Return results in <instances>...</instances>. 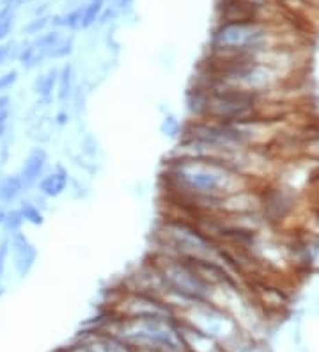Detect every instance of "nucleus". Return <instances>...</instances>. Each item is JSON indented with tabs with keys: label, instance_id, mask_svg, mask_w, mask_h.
Returning <instances> with one entry per match:
<instances>
[{
	"label": "nucleus",
	"instance_id": "1",
	"mask_svg": "<svg viewBox=\"0 0 319 352\" xmlns=\"http://www.w3.org/2000/svg\"><path fill=\"white\" fill-rule=\"evenodd\" d=\"M154 251L181 260H220L218 244L191 221L167 214L154 232ZM222 262V260H220Z\"/></svg>",
	"mask_w": 319,
	"mask_h": 352
},
{
	"label": "nucleus",
	"instance_id": "2",
	"mask_svg": "<svg viewBox=\"0 0 319 352\" xmlns=\"http://www.w3.org/2000/svg\"><path fill=\"white\" fill-rule=\"evenodd\" d=\"M9 242H11L9 256L13 262L14 272L18 278H27L38 262V248L23 232L9 236Z\"/></svg>",
	"mask_w": 319,
	"mask_h": 352
},
{
	"label": "nucleus",
	"instance_id": "3",
	"mask_svg": "<svg viewBox=\"0 0 319 352\" xmlns=\"http://www.w3.org/2000/svg\"><path fill=\"white\" fill-rule=\"evenodd\" d=\"M47 150L41 146H34L29 153H27V157L23 159V164L20 166V171H18V176H20V180L23 182L27 190L34 189L36 185H38V182L43 178V175L47 173Z\"/></svg>",
	"mask_w": 319,
	"mask_h": 352
},
{
	"label": "nucleus",
	"instance_id": "4",
	"mask_svg": "<svg viewBox=\"0 0 319 352\" xmlns=\"http://www.w3.org/2000/svg\"><path fill=\"white\" fill-rule=\"evenodd\" d=\"M69 180L71 178H69L68 169L64 168L62 164H56L54 169L43 175V178L36 185V189H38V194H41L43 198L56 199L60 198L68 190Z\"/></svg>",
	"mask_w": 319,
	"mask_h": 352
},
{
	"label": "nucleus",
	"instance_id": "5",
	"mask_svg": "<svg viewBox=\"0 0 319 352\" xmlns=\"http://www.w3.org/2000/svg\"><path fill=\"white\" fill-rule=\"evenodd\" d=\"M57 80H59V68H50L45 74L38 75L32 84V91L34 95L39 98V103L48 107L54 103L57 91Z\"/></svg>",
	"mask_w": 319,
	"mask_h": 352
},
{
	"label": "nucleus",
	"instance_id": "6",
	"mask_svg": "<svg viewBox=\"0 0 319 352\" xmlns=\"http://www.w3.org/2000/svg\"><path fill=\"white\" fill-rule=\"evenodd\" d=\"M25 192V185L20 180L18 173H13V175L4 173V175H0V205L9 208L11 205L20 201Z\"/></svg>",
	"mask_w": 319,
	"mask_h": 352
},
{
	"label": "nucleus",
	"instance_id": "7",
	"mask_svg": "<svg viewBox=\"0 0 319 352\" xmlns=\"http://www.w3.org/2000/svg\"><path fill=\"white\" fill-rule=\"evenodd\" d=\"M73 89H75V72H73V66L64 65L62 68H59V80H57V91L56 98L57 102L66 107L73 98Z\"/></svg>",
	"mask_w": 319,
	"mask_h": 352
},
{
	"label": "nucleus",
	"instance_id": "8",
	"mask_svg": "<svg viewBox=\"0 0 319 352\" xmlns=\"http://www.w3.org/2000/svg\"><path fill=\"white\" fill-rule=\"evenodd\" d=\"M82 13H84V4L78 6V8L71 9L68 13L62 14H54L50 18V25L54 29H68V30H80L82 23Z\"/></svg>",
	"mask_w": 319,
	"mask_h": 352
},
{
	"label": "nucleus",
	"instance_id": "9",
	"mask_svg": "<svg viewBox=\"0 0 319 352\" xmlns=\"http://www.w3.org/2000/svg\"><path fill=\"white\" fill-rule=\"evenodd\" d=\"M18 210H20L21 217L30 226H43L45 224V214H43V208L38 206V203L30 198H21L18 201Z\"/></svg>",
	"mask_w": 319,
	"mask_h": 352
},
{
	"label": "nucleus",
	"instance_id": "10",
	"mask_svg": "<svg viewBox=\"0 0 319 352\" xmlns=\"http://www.w3.org/2000/svg\"><path fill=\"white\" fill-rule=\"evenodd\" d=\"M60 39H62L60 30L51 29V30H45V32H41L39 36H36V38L30 41V45H32V47H34L39 54H43V56H45V59L48 60L50 52L54 50V47L59 43Z\"/></svg>",
	"mask_w": 319,
	"mask_h": 352
},
{
	"label": "nucleus",
	"instance_id": "11",
	"mask_svg": "<svg viewBox=\"0 0 319 352\" xmlns=\"http://www.w3.org/2000/svg\"><path fill=\"white\" fill-rule=\"evenodd\" d=\"M45 60H47L45 59V56H43V54H39V52L36 50L32 45H30V41H27V43H21L20 56H18V63H20V66L25 69V72L36 69L38 66H41Z\"/></svg>",
	"mask_w": 319,
	"mask_h": 352
},
{
	"label": "nucleus",
	"instance_id": "12",
	"mask_svg": "<svg viewBox=\"0 0 319 352\" xmlns=\"http://www.w3.org/2000/svg\"><path fill=\"white\" fill-rule=\"evenodd\" d=\"M103 9H105V4H102V2H94V0H89L87 4H84V13H82L80 29L87 30V29H91L93 25H96Z\"/></svg>",
	"mask_w": 319,
	"mask_h": 352
},
{
	"label": "nucleus",
	"instance_id": "13",
	"mask_svg": "<svg viewBox=\"0 0 319 352\" xmlns=\"http://www.w3.org/2000/svg\"><path fill=\"white\" fill-rule=\"evenodd\" d=\"M25 221L21 217L20 210H18V206H9L8 214H5V219L2 223V232H4L5 236H11L14 233L21 232V228H23Z\"/></svg>",
	"mask_w": 319,
	"mask_h": 352
},
{
	"label": "nucleus",
	"instance_id": "14",
	"mask_svg": "<svg viewBox=\"0 0 319 352\" xmlns=\"http://www.w3.org/2000/svg\"><path fill=\"white\" fill-rule=\"evenodd\" d=\"M20 47L21 43H18V41L0 43V68L8 65V63L18 60V56H20Z\"/></svg>",
	"mask_w": 319,
	"mask_h": 352
},
{
	"label": "nucleus",
	"instance_id": "15",
	"mask_svg": "<svg viewBox=\"0 0 319 352\" xmlns=\"http://www.w3.org/2000/svg\"><path fill=\"white\" fill-rule=\"evenodd\" d=\"M73 48H75V45H73V38L69 36V38H66V36H62V39H60L59 43L54 47V50L50 52V56H48V59H54V60H60V59H66V57H69L73 54Z\"/></svg>",
	"mask_w": 319,
	"mask_h": 352
},
{
	"label": "nucleus",
	"instance_id": "16",
	"mask_svg": "<svg viewBox=\"0 0 319 352\" xmlns=\"http://www.w3.org/2000/svg\"><path fill=\"white\" fill-rule=\"evenodd\" d=\"M50 14H45V16H34V20H30L25 27H23V32L29 36H39L41 32L47 30V27L50 25Z\"/></svg>",
	"mask_w": 319,
	"mask_h": 352
},
{
	"label": "nucleus",
	"instance_id": "17",
	"mask_svg": "<svg viewBox=\"0 0 319 352\" xmlns=\"http://www.w3.org/2000/svg\"><path fill=\"white\" fill-rule=\"evenodd\" d=\"M18 72L16 69H9V72H5V74L0 75V95H4L5 91H9L11 87H14V84L18 82Z\"/></svg>",
	"mask_w": 319,
	"mask_h": 352
},
{
	"label": "nucleus",
	"instance_id": "18",
	"mask_svg": "<svg viewBox=\"0 0 319 352\" xmlns=\"http://www.w3.org/2000/svg\"><path fill=\"white\" fill-rule=\"evenodd\" d=\"M9 250H11V242H9V236H4L0 241V279L4 278L5 267H8L9 260Z\"/></svg>",
	"mask_w": 319,
	"mask_h": 352
},
{
	"label": "nucleus",
	"instance_id": "19",
	"mask_svg": "<svg viewBox=\"0 0 319 352\" xmlns=\"http://www.w3.org/2000/svg\"><path fill=\"white\" fill-rule=\"evenodd\" d=\"M181 129H183V125L174 116H165L162 125V130L165 132V135H172V138L181 135Z\"/></svg>",
	"mask_w": 319,
	"mask_h": 352
},
{
	"label": "nucleus",
	"instance_id": "20",
	"mask_svg": "<svg viewBox=\"0 0 319 352\" xmlns=\"http://www.w3.org/2000/svg\"><path fill=\"white\" fill-rule=\"evenodd\" d=\"M13 18L14 16H9L0 22V43H2L9 34H11V30H13V22H14Z\"/></svg>",
	"mask_w": 319,
	"mask_h": 352
},
{
	"label": "nucleus",
	"instance_id": "21",
	"mask_svg": "<svg viewBox=\"0 0 319 352\" xmlns=\"http://www.w3.org/2000/svg\"><path fill=\"white\" fill-rule=\"evenodd\" d=\"M68 121H69V114L66 109H62V111L57 112V116L54 118V123H56L57 126H64V125H68Z\"/></svg>",
	"mask_w": 319,
	"mask_h": 352
},
{
	"label": "nucleus",
	"instance_id": "22",
	"mask_svg": "<svg viewBox=\"0 0 319 352\" xmlns=\"http://www.w3.org/2000/svg\"><path fill=\"white\" fill-rule=\"evenodd\" d=\"M133 2H135V0H115V9H119V11H128V9L133 6Z\"/></svg>",
	"mask_w": 319,
	"mask_h": 352
},
{
	"label": "nucleus",
	"instance_id": "23",
	"mask_svg": "<svg viewBox=\"0 0 319 352\" xmlns=\"http://www.w3.org/2000/svg\"><path fill=\"white\" fill-rule=\"evenodd\" d=\"M27 0H2V8H9V9H14L18 6L25 4Z\"/></svg>",
	"mask_w": 319,
	"mask_h": 352
},
{
	"label": "nucleus",
	"instance_id": "24",
	"mask_svg": "<svg viewBox=\"0 0 319 352\" xmlns=\"http://www.w3.org/2000/svg\"><path fill=\"white\" fill-rule=\"evenodd\" d=\"M9 118H11V111H9V109H5V111H0V126L8 125Z\"/></svg>",
	"mask_w": 319,
	"mask_h": 352
},
{
	"label": "nucleus",
	"instance_id": "25",
	"mask_svg": "<svg viewBox=\"0 0 319 352\" xmlns=\"http://www.w3.org/2000/svg\"><path fill=\"white\" fill-rule=\"evenodd\" d=\"M11 105V98L8 95H0V111H5Z\"/></svg>",
	"mask_w": 319,
	"mask_h": 352
},
{
	"label": "nucleus",
	"instance_id": "26",
	"mask_svg": "<svg viewBox=\"0 0 319 352\" xmlns=\"http://www.w3.org/2000/svg\"><path fill=\"white\" fill-rule=\"evenodd\" d=\"M5 214H8V206L0 205V226H2V223H4Z\"/></svg>",
	"mask_w": 319,
	"mask_h": 352
},
{
	"label": "nucleus",
	"instance_id": "27",
	"mask_svg": "<svg viewBox=\"0 0 319 352\" xmlns=\"http://www.w3.org/2000/svg\"><path fill=\"white\" fill-rule=\"evenodd\" d=\"M5 133H8V125L0 126V141H4Z\"/></svg>",
	"mask_w": 319,
	"mask_h": 352
},
{
	"label": "nucleus",
	"instance_id": "28",
	"mask_svg": "<svg viewBox=\"0 0 319 352\" xmlns=\"http://www.w3.org/2000/svg\"><path fill=\"white\" fill-rule=\"evenodd\" d=\"M4 294H5V288H4V287H2V285H0V297L4 296Z\"/></svg>",
	"mask_w": 319,
	"mask_h": 352
}]
</instances>
